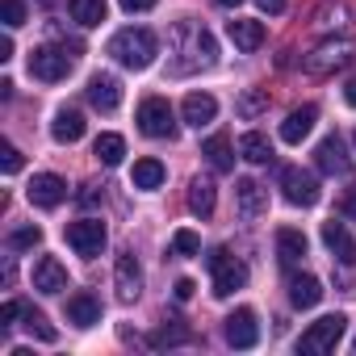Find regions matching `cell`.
I'll return each instance as SVG.
<instances>
[{"label": "cell", "mask_w": 356, "mask_h": 356, "mask_svg": "<svg viewBox=\"0 0 356 356\" xmlns=\"http://www.w3.org/2000/svg\"><path fill=\"white\" fill-rule=\"evenodd\" d=\"M314 122H318V109H314V105H302V109H293V113L281 122V138H285V143H302V138L314 130Z\"/></svg>", "instance_id": "ffe728a7"}, {"label": "cell", "mask_w": 356, "mask_h": 356, "mask_svg": "<svg viewBox=\"0 0 356 356\" xmlns=\"http://www.w3.org/2000/svg\"><path fill=\"white\" fill-rule=\"evenodd\" d=\"M323 243L335 252V260H339V264H356V239L343 231V222H335V218H331V222H323Z\"/></svg>", "instance_id": "d6986e66"}, {"label": "cell", "mask_w": 356, "mask_h": 356, "mask_svg": "<svg viewBox=\"0 0 356 356\" xmlns=\"http://www.w3.org/2000/svg\"><path fill=\"white\" fill-rule=\"evenodd\" d=\"M113 289H118V302H138V293H143V268H138L134 252H122L113 260Z\"/></svg>", "instance_id": "ba28073f"}, {"label": "cell", "mask_w": 356, "mask_h": 356, "mask_svg": "<svg viewBox=\"0 0 356 356\" xmlns=\"http://www.w3.org/2000/svg\"><path fill=\"white\" fill-rule=\"evenodd\" d=\"M0 168H5V176L22 172V151H17L13 143H5V159H0Z\"/></svg>", "instance_id": "d590c367"}, {"label": "cell", "mask_w": 356, "mask_h": 356, "mask_svg": "<svg viewBox=\"0 0 356 356\" xmlns=\"http://www.w3.org/2000/svg\"><path fill=\"white\" fill-rule=\"evenodd\" d=\"M26 331L38 335L42 343H55V339H59V331L47 323V314H42V310H30V306H26Z\"/></svg>", "instance_id": "4dcf8cb0"}, {"label": "cell", "mask_w": 356, "mask_h": 356, "mask_svg": "<svg viewBox=\"0 0 356 356\" xmlns=\"http://www.w3.org/2000/svg\"><path fill=\"white\" fill-rule=\"evenodd\" d=\"M352 352H356V339H352Z\"/></svg>", "instance_id": "bcb514c9"}, {"label": "cell", "mask_w": 356, "mask_h": 356, "mask_svg": "<svg viewBox=\"0 0 356 356\" xmlns=\"http://www.w3.org/2000/svg\"><path fill=\"white\" fill-rule=\"evenodd\" d=\"M138 130L147 138H176V113L163 97H147L138 105Z\"/></svg>", "instance_id": "3957f363"}, {"label": "cell", "mask_w": 356, "mask_h": 356, "mask_svg": "<svg viewBox=\"0 0 356 356\" xmlns=\"http://www.w3.org/2000/svg\"><path fill=\"white\" fill-rule=\"evenodd\" d=\"M289 302H293L298 310H310V306H318V302H323V281H318V277H310V273H298V277H289Z\"/></svg>", "instance_id": "e0dca14e"}, {"label": "cell", "mask_w": 356, "mask_h": 356, "mask_svg": "<svg viewBox=\"0 0 356 356\" xmlns=\"http://www.w3.org/2000/svg\"><path fill=\"white\" fill-rule=\"evenodd\" d=\"M348 331V318L343 314H323L318 323L306 327V335L298 339V352H331Z\"/></svg>", "instance_id": "277c9868"}, {"label": "cell", "mask_w": 356, "mask_h": 356, "mask_svg": "<svg viewBox=\"0 0 356 356\" xmlns=\"http://www.w3.org/2000/svg\"><path fill=\"white\" fill-rule=\"evenodd\" d=\"M67 9H72V22H80V26L105 22V0H67Z\"/></svg>", "instance_id": "f1b7e54d"}, {"label": "cell", "mask_w": 356, "mask_h": 356, "mask_svg": "<svg viewBox=\"0 0 356 356\" xmlns=\"http://www.w3.org/2000/svg\"><path fill=\"white\" fill-rule=\"evenodd\" d=\"M202 252V239L193 231H176L172 235V256H197Z\"/></svg>", "instance_id": "d6a6232c"}, {"label": "cell", "mask_w": 356, "mask_h": 356, "mask_svg": "<svg viewBox=\"0 0 356 356\" xmlns=\"http://www.w3.org/2000/svg\"><path fill=\"white\" fill-rule=\"evenodd\" d=\"M339 214H343V218H356V189H348V193L339 197Z\"/></svg>", "instance_id": "f35d334b"}, {"label": "cell", "mask_w": 356, "mask_h": 356, "mask_svg": "<svg viewBox=\"0 0 356 356\" xmlns=\"http://www.w3.org/2000/svg\"><path fill=\"white\" fill-rule=\"evenodd\" d=\"M163 185V163L159 159H138L134 163V189H159Z\"/></svg>", "instance_id": "f546056e"}, {"label": "cell", "mask_w": 356, "mask_h": 356, "mask_svg": "<svg viewBox=\"0 0 356 356\" xmlns=\"http://www.w3.org/2000/svg\"><path fill=\"white\" fill-rule=\"evenodd\" d=\"M314 163H318V172H327V176H348V172H352V159H348L339 134H327V138L314 147Z\"/></svg>", "instance_id": "30bf717a"}, {"label": "cell", "mask_w": 356, "mask_h": 356, "mask_svg": "<svg viewBox=\"0 0 356 356\" xmlns=\"http://www.w3.org/2000/svg\"><path fill=\"white\" fill-rule=\"evenodd\" d=\"M202 155H206V163H210L214 172H231V168H235V155H231V138H227V134H214V138H206Z\"/></svg>", "instance_id": "603a6c76"}, {"label": "cell", "mask_w": 356, "mask_h": 356, "mask_svg": "<svg viewBox=\"0 0 356 356\" xmlns=\"http://www.w3.org/2000/svg\"><path fill=\"white\" fill-rule=\"evenodd\" d=\"M181 118H185V126L202 130V126H210V122L218 118V101H214L210 92H189L185 105H181Z\"/></svg>", "instance_id": "9a60e30c"}, {"label": "cell", "mask_w": 356, "mask_h": 356, "mask_svg": "<svg viewBox=\"0 0 356 356\" xmlns=\"http://www.w3.org/2000/svg\"><path fill=\"white\" fill-rule=\"evenodd\" d=\"M235 206H239V218H260L264 210H268V193L252 181V176H239L235 181Z\"/></svg>", "instance_id": "4fadbf2b"}, {"label": "cell", "mask_w": 356, "mask_h": 356, "mask_svg": "<svg viewBox=\"0 0 356 356\" xmlns=\"http://www.w3.org/2000/svg\"><path fill=\"white\" fill-rule=\"evenodd\" d=\"M214 5H222V9H235V5H243V0H214Z\"/></svg>", "instance_id": "f6af8a7d"}, {"label": "cell", "mask_w": 356, "mask_h": 356, "mask_svg": "<svg viewBox=\"0 0 356 356\" xmlns=\"http://www.w3.org/2000/svg\"><path fill=\"white\" fill-rule=\"evenodd\" d=\"M352 55H356V42H348V38H339V42H335V38H331V42L314 47V51L306 55V63H302V67H306L310 76H327V72L343 67V63H348Z\"/></svg>", "instance_id": "8992f818"}, {"label": "cell", "mask_w": 356, "mask_h": 356, "mask_svg": "<svg viewBox=\"0 0 356 356\" xmlns=\"http://www.w3.org/2000/svg\"><path fill=\"white\" fill-rule=\"evenodd\" d=\"M193 289H197V285H193L189 277H181V281H176V285H172V293H176V302H189V298H193Z\"/></svg>", "instance_id": "74e56055"}, {"label": "cell", "mask_w": 356, "mask_h": 356, "mask_svg": "<svg viewBox=\"0 0 356 356\" xmlns=\"http://www.w3.org/2000/svg\"><path fill=\"white\" fill-rule=\"evenodd\" d=\"M0 59H5V63L13 59V38H9V34H5V38H0Z\"/></svg>", "instance_id": "7bdbcfd3"}, {"label": "cell", "mask_w": 356, "mask_h": 356, "mask_svg": "<svg viewBox=\"0 0 356 356\" xmlns=\"http://www.w3.org/2000/svg\"><path fill=\"white\" fill-rule=\"evenodd\" d=\"M26 197H30L34 206H42V210H55V206L67 197V185H63V176H55V172H42V176H34V181H30Z\"/></svg>", "instance_id": "7c38bea8"}, {"label": "cell", "mask_w": 356, "mask_h": 356, "mask_svg": "<svg viewBox=\"0 0 356 356\" xmlns=\"http://www.w3.org/2000/svg\"><path fill=\"white\" fill-rule=\"evenodd\" d=\"M34 289L38 293H63L67 289V268L55 260V256H42L34 264Z\"/></svg>", "instance_id": "2e32d148"}, {"label": "cell", "mask_w": 356, "mask_h": 356, "mask_svg": "<svg viewBox=\"0 0 356 356\" xmlns=\"http://www.w3.org/2000/svg\"><path fill=\"white\" fill-rule=\"evenodd\" d=\"M206 264H210V273H214V298H231L235 289L248 285V264L235 260L227 248H214V252L206 256Z\"/></svg>", "instance_id": "7a4b0ae2"}, {"label": "cell", "mask_w": 356, "mask_h": 356, "mask_svg": "<svg viewBox=\"0 0 356 356\" xmlns=\"http://www.w3.org/2000/svg\"><path fill=\"white\" fill-rule=\"evenodd\" d=\"M92 155H97L105 168H118V163L126 159V138H122V134H101V138L92 143Z\"/></svg>", "instance_id": "484cf974"}, {"label": "cell", "mask_w": 356, "mask_h": 356, "mask_svg": "<svg viewBox=\"0 0 356 356\" xmlns=\"http://www.w3.org/2000/svg\"><path fill=\"white\" fill-rule=\"evenodd\" d=\"M67 323H76V327H97V323H101V302H97L88 289L72 293V298H67Z\"/></svg>", "instance_id": "ac0fdd59"}, {"label": "cell", "mask_w": 356, "mask_h": 356, "mask_svg": "<svg viewBox=\"0 0 356 356\" xmlns=\"http://www.w3.org/2000/svg\"><path fill=\"white\" fill-rule=\"evenodd\" d=\"M67 72H72V55H67V51H55V47H38V51L30 55V76L47 80V84L63 80Z\"/></svg>", "instance_id": "9c48e42d"}, {"label": "cell", "mask_w": 356, "mask_h": 356, "mask_svg": "<svg viewBox=\"0 0 356 356\" xmlns=\"http://www.w3.org/2000/svg\"><path fill=\"white\" fill-rule=\"evenodd\" d=\"M118 5L126 13H147V9H155V0H118Z\"/></svg>", "instance_id": "ab89813d"}, {"label": "cell", "mask_w": 356, "mask_h": 356, "mask_svg": "<svg viewBox=\"0 0 356 356\" xmlns=\"http://www.w3.org/2000/svg\"><path fill=\"white\" fill-rule=\"evenodd\" d=\"M256 5H260L264 13H273V17H277V13H285V0H256Z\"/></svg>", "instance_id": "b9f144b4"}, {"label": "cell", "mask_w": 356, "mask_h": 356, "mask_svg": "<svg viewBox=\"0 0 356 356\" xmlns=\"http://www.w3.org/2000/svg\"><path fill=\"white\" fill-rule=\"evenodd\" d=\"M67 243L76 248V256H84V260H92V256H101L105 252V222H97V218H80V222H67Z\"/></svg>", "instance_id": "52a82bcc"}, {"label": "cell", "mask_w": 356, "mask_h": 356, "mask_svg": "<svg viewBox=\"0 0 356 356\" xmlns=\"http://www.w3.org/2000/svg\"><path fill=\"white\" fill-rule=\"evenodd\" d=\"M97 202H101V189L97 185H84L80 189V206H97Z\"/></svg>", "instance_id": "60d3db41"}, {"label": "cell", "mask_w": 356, "mask_h": 356, "mask_svg": "<svg viewBox=\"0 0 356 356\" xmlns=\"http://www.w3.org/2000/svg\"><path fill=\"white\" fill-rule=\"evenodd\" d=\"M17 314H26V306H22V302H5V306H0V331H9Z\"/></svg>", "instance_id": "8d00e7d4"}, {"label": "cell", "mask_w": 356, "mask_h": 356, "mask_svg": "<svg viewBox=\"0 0 356 356\" xmlns=\"http://www.w3.org/2000/svg\"><path fill=\"white\" fill-rule=\"evenodd\" d=\"M277 256H281V264H298L306 256V235L293 227H281L277 231Z\"/></svg>", "instance_id": "cb8c5ba5"}, {"label": "cell", "mask_w": 356, "mask_h": 356, "mask_svg": "<svg viewBox=\"0 0 356 356\" xmlns=\"http://www.w3.org/2000/svg\"><path fill=\"white\" fill-rule=\"evenodd\" d=\"M51 134H55V143H80L84 138V113L80 109H59L55 122H51Z\"/></svg>", "instance_id": "44dd1931"}, {"label": "cell", "mask_w": 356, "mask_h": 356, "mask_svg": "<svg viewBox=\"0 0 356 356\" xmlns=\"http://www.w3.org/2000/svg\"><path fill=\"white\" fill-rule=\"evenodd\" d=\"M235 113H239L243 122H256L260 113H268V92H264V88H248V92L235 101Z\"/></svg>", "instance_id": "83f0119b"}, {"label": "cell", "mask_w": 356, "mask_h": 356, "mask_svg": "<svg viewBox=\"0 0 356 356\" xmlns=\"http://www.w3.org/2000/svg\"><path fill=\"white\" fill-rule=\"evenodd\" d=\"M256 339H260L256 310H252V306H239V310L227 318V343H231V348H256Z\"/></svg>", "instance_id": "8fae6325"}, {"label": "cell", "mask_w": 356, "mask_h": 356, "mask_svg": "<svg viewBox=\"0 0 356 356\" xmlns=\"http://www.w3.org/2000/svg\"><path fill=\"white\" fill-rule=\"evenodd\" d=\"M214 202H218L214 185H210V181H202V176H197V181L189 185V210H193L197 218H210V214H214Z\"/></svg>", "instance_id": "d4e9b609"}, {"label": "cell", "mask_w": 356, "mask_h": 356, "mask_svg": "<svg viewBox=\"0 0 356 356\" xmlns=\"http://www.w3.org/2000/svg\"><path fill=\"white\" fill-rule=\"evenodd\" d=\"M0 13H5V26L9 30H17L26 22V5H22V0H0Z\"/></svg>", "instance_id": "e575fe53"}, {"label": "cell", "mask_w": 356, "mask_h": 356, "mask_svg": "<svg viewBox=\"0 0 356 356\" xmlns=\"http://www.w3.org/2000/svg\"><path fill=\"white\" fill-rule=\"evenodd\" d=\"M281 193H285L289 206H302V210L318 206V197H323L314 172H306V168H285V172H281Z\"/></svg>", "instance_id": "5b68a950"}, {"label": "cell", "mask_w": 356, "mask_h": 356, "mask_svg": "<svg viewBox=\"0 0 356 356\" xmlns=\"http://www.w3.org/2000/svg\"><path fill=\"white\" fill-rule=\"evenodd\" d=\"M38 243H42V231H38V227H22V231H13V235H9V248H13V252L38 248Z\"/></svg>", "instance_id": "836d02e7"}, {"label": "cell", "mask_w": 356, "mask_h": 356, "mask_svg": "<svg viewBox=\"0 0 356 356\" xmlns=\"http://www.w3.org/2000/svg\"><path fill=\"white\" fill-rule=\"evenodd\" d=\"M227 34H231V42H235L239 51H256V47L264 42V26H260V22H248V17L227 22Z\"/></svg>", "instance_id": "7402d4cb"}, {"label": "cell", "mask_w": 356, "mask_h": 356, "mask_svg": "<svg viewBox=\"0 0 356 356\" xmlns=\"http://www.w3.org/2000/svg\"><path fill=\"white\" fill-rule=\"evenodd\" d=\"M88 101H92L101 113H113V109L122 105V84H118V76L97 72V76L88 80Z\"/></svg>", "instance_id": "5bb4252c"}, {"label": "cell", "mask_w": 356, "mask_h": 356, "mask_svg": "<svg viewBox=\"0 0 356 356\" xmlns=\"http://www.w3.org/2000/svg\"><path fill=\"white\" fill-rule=\"evenodd\" d=\"M343 101H348V105H356V76L343 84Z\"/></svg>", "instance_id": "ee69618b"}, {"label": "cell", "mask_w": 356, "mask_h": 356, "mask_svg": "<svg viewBox=\"0 0 356 356\" xmlns=\"http://www.w3.org/2000/svg\"><path fill=\"white\" fill-rule=\"evenodd\" d=\"M239 151H243L248 163H268V159H273V143H268L260 130H248V134L239 138Z\"/></svg>", "instance_id": "4316f807"}, {"label": "cell", "mask_w": 356, "mask_h": 356, "mask_svg": "<svg viewBox=\"0 0 356 356\" xmlns=\"http://www.w3.org/2000/svg\"><path fill=\"white\" fill-rule=\"evenodd\" d=\"M155 348H172V343H189V331L185 327H176V318H168L159 331H155V339H151Z\"/></svg>", "instance_id": "1f68e13d"}, {"label": "cell", "mask_w": 356, "mask_h": 356, "mask_svg": "<svg viewBox=\"0 0 356 356\" xmlns=\"http://www.w3.org/2000/svg\"><path fill=\"white\" fill-rule=\"evenodd\" d=\"M109 55L122 63V67H130V72H147L151 63H155V55H159V42H155V34L151 30H118L113 38H109Z\"/></svg>", "instance_id": "6da1fadb"}]
</instances>
